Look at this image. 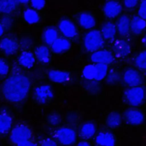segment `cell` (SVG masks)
Instances as JSON below:
<instances>
[{
	"mask_svg": "<svg viewBox=\"0 0 146 146\" xmlns=\"http://www.w3.org/2000/svg\"><path fill=\"white\" fill-rule=\"evenodd\" d=\"M12 125L11 116L5 113H0V135L6 133Z\"/></svg>",
	"mask_w": 146,
	"mask_h": 146,
	"instance_id": "cell-25",
	"label": "cell"
},
{
	"mask_svg": "<svg viewBox=\"0 0 146 146\" xmlns=\"http://www.w3.org/2000/svg\"><path fill=\"white\" fill-rule=\"evenodd\" d=\"M31 87L30 78L22 73L14 74L3 82L2 91L5 98L12 103H18L27 96Z\"/></svg>",
	"mask_w": 146,
	"mask_h": 146,
	"instance_id": "cell-1",
	"label": "cell"
},
{
	"mask_svg": "<svg viewBox=\"0 0 146 146\" xmlns=\"http://www.w3.org/2000/svg\"><path fill=\"white\" fill-rule=\"evenodd\" d=\"M91 59L95 63L108 64L111 63L114 59L111 52L108 50H98L94 52L91 56Z\"/></svg>",
	"mask_w": 146,
	"mask_h": 146,
	"instance_id": "cell-10",
	"label": "cell"
},
{
	"mask_svg": "<svg viewBox=\"0 0 146 146\" xmlns=\"http://www.w3.org/2000/svg\"><path fill=\"white\" fill-rule=\"evenodd\" d=\"M40 146H58L57 143L55 140L51 139H44L41 144Z\"/></svg>",
	"mask_w": 146,
	"mask_h": 146,
	"instance_id": "cell-40",
	"label": "cell"
},
{
	"mask_svg": "<svg viewBox=\"0 0 146 146\" xmlns=\"http://www.w3.org/2000/svg\"><path fill=\"white\" fill-rule=\"evenodd\" d=\"M107 82L110 84H114L117 83L120 79V75L117 72L111 71L106 75Z\"/></svg>",
	"mask_w": 146,
	"mask_h": 146,
	"instance_id": "cell-34",
	"label": "cell"
},
{
	"mask_svg": "<svg viewBox=\"0 0 146 146\" xmlns=\"http://www.w3.org/2000/svg\"><path fill=\"white\" fill-rule=\"evenodd\" d=\"M101 33L104 39H111L113 38L116 33V25L112 22H106L102 26Z\"/></svg>",
	"mask_w": 146,
	"mask_h": 146,
	"instance_id": "cell-23",
	"label": "cell"
},
{
	"mask_svg": "<svg viewBox=\"0 0 146 146\" xmlns=\"http://www.w3.org/2000/svg\"><path fill=\"white\" fill-rule=\"evenodd\" d=\"M124 98L127 104L132 107L140 106L144 101L145 91L141 86L129 87L124 93Z\"/></svg>",
	"mask_w": 146,
	"mask_h": 146,
	"instance_id": "cell-3",
	"label": "cell"
},
{
	"mask_svg": "<svg viewBox=\"0 0 146 146\" xmlns=\"http://www.w3.org/2000/svg\"><path fill=\"white\" fill-rule=\"evenodd\" d=\"M139 0H124V5L127 9L135 7L139 3Z\"/></svg>",
	"mask_w": 146,
	"mask_h": 146,
	"instance_id": "cell-39",
	"label": "cell"
},
{
	"mask_svg": "<svg viewBox=\"0 0 146 146\" xmlns=\"http://www.w3.org/2000/svg\"><path fill=\"white\" fill-rule=\"evenodd\" d=\"M104 38L100 31L94 30L88 32L84 38V46L88 52H95L104 46Z\"/></svg>",
	"mask_w": 146,
	"mask_h": 146,
	"instance_id": "cell-2",
	"label": "cell"
},
{
	"mask_svg": "<svg viewBox=\"0 0 146 146\" xmlns=\"http://www.w3.org/2000/svg\"><path fill=\"white\" fill-rule=\"evenodd\" d=\"M80 26L84 29H90L95 26V20L94 15L88 12L80 14L79 18Z\"/></svg>",
	"mask_w": 146,
	"mask_h": 146,
	"instance_id": "cell-21",
	"label": "cell"
},
{
	"mask_svg": "<svg viewBox=\"0 0 146 146\" xmlns=\"http://www.w3.org/2000/svg\"><path fill=\"white\" fill-rule=\"evenodd\" d=\"M54 135L57 140L64 145H72L75 143L76 139L75 131L69 127H61L57 129Z\"/></svg>",
	"mask_w": 146,
	"mask_h": 146,
	"instance_id": "cell-5",
	"label": "cell"
},
{
	"mask_svg": "<svg viewBox=\"0 0 146 146\" xmlns=\"http://www.w3.org/2000/svg\"><path fill=\"white\" fill-rule=\"evenodd\" d=\"M121 123V117L120 113L116 111L110 112L107 116L106 124L110 128H116Z\"/></svg>",
	"mask_w": 146,
	"mask_h": 146,
	"instance_id": "cell-26",
	"label": "cell"
},
{
	"mask_svg": "<svg viewBox=\"0 0 146 146\" xmlns=\"http://www.w3.org/2000/svg\"><path fill=\"white\" fill-rule=\"evenodd\" d=\"M19 47L18 42L11 38L5 37L0 40V49L7 55L15 54Z\"/></svg>",
	"mask_w": 146,
	"mask_h": 146,
	"instance_id": "cell-11",
	"label": "cell"
},
{
	"mask_svg": "<svg viewBox=\"0 0 146 146\" xmlns=\"http://www.w3.org/2000/svg\"><path fill=\"white\" fill-rule=\"evenodd\" d=\"M70 47V42L64 38H58L51 44V48L52 51L57 54L64 52L69 50Z\"/></svg>",
	"mask_w": 146,
	"mask_h": 146,
	"instance_id": "cell-17",
	"label": "cell"
},
{
	"mask_svg": "<svg viewBox=\"0 0 146 146\" xmlns=\"http://www.w3.org/2000/svg\"><path fill=\"white\" fill-rule=\"evenodd\" d=\"M138 15L146 19V0H141L138 10Z\"/></svg>",
	"mask_w": 146,
	"mask_h": 146,
	"instance_id": "cell-36",
	"label": "cell"
},
{
	"mask_svg": "<svg viewBox=\"0 0 146 146\" xmlns=\"http://www.w3.org/2000/svg\"><path fill=\"white\" fill-rule=\"evenodd\" d=\"M142 43H143V44L146 47V34L144 35L143 39H142Z\"/></svg>",
	"mask_w": 146,
	"mask_h": 146,
	"instance_id": "cell-44",
	"label": "cell"
},
{
	"mask_svg": "<svg viewBox=\"0 0 146 146\" xmlns=\"http://www.w3.org/2000/svg\"><path fill=\"white\" fill-rule=\"evenodd\" d=\"M131 31L136 35H139L146 28V21L139 15H134L131 19Z\"/></svg>",
	"mask_w": 146,
	"mask_h": 146,
	"instance_id": "cell-18",
	"label": "cell"
},
{
	"mask_svg": "<svg viewBox=\"0 0 146 146\" xmlns=\"http://www.w3.org/2000/svg\"><path fill=\"white\" fill-rule=\"evenodd\" d=\"M17 146H37L36 144L30 140H26L17 144Z\"/></svg>",
	"mask_w": 146,
	"mask_h": 146,
	"instance_id": "cell-41",
	"label": "cell"
},
{
	"mask_svg": "<svg viewBox=\"0 0 146 146\" xmlns=\"http://www.w3.org/2000/svg\"><path fill=\"white\" fill-rule=\"evenodd\" d=\"M95 146H114L115 138L113 133L110 132H100L95 140Z\"/></svg>",
	"mask_w": 146,
	"mask_h": 146,
	"instance_id": "cell-13",
	"label": "cell"
},
{
	"mask_svg": "<svg viewBox=\"0 0 146 146\" xmlns=\"http://www.w3.org/2000/svg\"><path fill=\"white\" fill-rule=\"evenodd\" d=\"M94 64V80L100 81L103 79L107 74V65L101 63Z\"/></svg>",
	"mask_w": 146,
	"mask_h": 146,
	"instance_id": "cell-27",
	"label": "cell"
},
{
	"mask_svg": "<svg viewBox=\"0 0 146 146\" xmlns=\"http://www.w3.org/2000/svg\"><path fill=\"white\" fill-rule=\"evenodd\" d=\"M83 77L88 80H94V64H88L84 67L83 72Z\"/></svg>",
	"mask_w": 146,
	"mask_h": 146,
	"instance_id": "cell-31",
	"label": "cell"
},
{
	"mask_svg": "<svg viewBox=\"0 0 146 146\" xmlns=\"http://www.w3.org/2000/svg\"><path fill=\"white\" fill-rule=\"evenodd\" d=\"M23 18L26 22L30 24L37 23L40 19L39 15L36 11L31 9H26L24 11Z\"/></svg>",
	"mask_w": 146,
	"mask_h": 146,
	"instance_id": "cell-29",
	"label": "cell"
},
{
	"mask_svg": "<svg viewBox=\"0 0 146 146\" xmlns=\"http://www.w3.org/2000/svg\"><path fill=\"white\" fill-rule=\"evenodd\" d=\"M77 146H91V145L86 141H81L78 143Z\"/></svg>",
	"mask_w": 146,
	"mask_h": 146,
	"instance_id": "cell-42",
	"label": "cell"
},
{
	"mask_svg": "<svg viewBox=\"0 0 146 146\" xmlns=\"http://www.w3.org/2000/svg\"><path fill=\"white\" fill-rule=\"evenodd\" d=\"M125 121L131 125L141 124L144 119L143 112L137 109L131 108L126 110L124 113Z\"/></svg>",
	"mask_w": 146,
	"mask_h": 146,
	"instance_id": "cell-8",
	"label": "cell"
},
{
	"mask_svg": "<svg viewBox=\"0 0 146 146\" xmlns=\"http://www.w3.org/2000/svg\"><path fill=\"white\" fill-rule=\"evenodd\" d=\"M9 66L3 59L0 58V76H5L9 73Z\"/></svg>",
	"mask_w": 146,
	"mask_h": 146,
	"instance_id": "cell-35",
	"label": "cell"
},
{
	"mask_svg": "<svg viewBox=\"0 0 146 146\" xmlns=\"http://www.w3.org/2000/svg\"><path fill=\"white\" fill-rule=\"evenodd\" d=\"M35 55L37 59L42 63H48L50 59V50L44 45L38 46L35 48Z\"/></svg>",
	"mask_w": 146,
	"mask_h": 146,
	"instance_id": "cell-22",
	"label": "cell"
},
{
	"mask_svg": "<svg viewBox=\"0 0 146 146\" xmlns=\"http://www.w3.org/2000/svg\"><path fill=\"white\" fill-rule=\"evenodd\" d=\"M4 30H5V29L0 22V36H1L3 35V34L4 33Z\"/></svg>",
	"mask_w": 146,
	"mask_h": 146,
	"instance_id": "cell-43",
	"label": "cell"
},
{
	"mask_svg": "<svg viewBox=\"0 0 146 146\" xmlns=\"http://www.w3.org/2000/svg\"><path fill=\"white\" fill-rule=\"evenodd\" d=\"M18 2H19L21 3H27L30 0H17Z\"/></svg>",
	"mask_w": 146,
	"mask_h": 146,
	"instance_id": "cell-45",
	"label": "cell"
},
{
	"mask_svg": "<svg viewBox=\"0 0 146 146\" xmlns=\"http://www.w3.org/2000/svg\"><path fill=\"white\" fill-rule=\"evenodd\" d=\"M48 76L49 79L54 82L63 83L70 80L71 75L67 71L51 70L48 71Z\"/></svg>",
	"mask_w": 146,
	"mask_h": 146,
	"instance_id": "cell-16",
	"label": "cell"
},
{
	"mask_svg": "<svg viewBox=\"0 0 146 146\" xmlns=\"http://www.w3.org/2000/svg\"><path fill=\"white\" fill-rule=\"evenodd\" d=\"M32 7L36 10H42L46 5L45 0H31Z\"/></svg>",
	"mask_w": 146,
	"mask_h": 146,
	"instance_id": "cell-37",
	"label": "cell"
},
{
	"mask_svg": "<svg viewBox=\"0 0 146 146\" xmlns=\"http://www.w3.org/2000/svg\"><path fill=\"white\" fill-rule=\"evenodd\" d=\"M35 59L34 54L27 51H24L21 52L18 58L19 64L23 67L30 68L34 66Z\"/></svg>",
	"mask_w": 146,
	"mask_h": 146,
	"instance_id": "cell-19",
	"label": "cell"
},
{
	"mask_svg": "<svg viewBox=\"0 0 146 146\" xmlns=\"http://www.w3.org/2000/svg\"><path fill=\"white\" fill-rule=\"evenodd\" d=\"M53 91L49 85L43 84L35 88L34 97L39 103L44 104L50 101L53 98Z\"/></svg>",
	"mask_w": 146,
	"mask_h": 146,
	"instance_id": "cell-7",
	"label": "cell"
},
{
	"mask_svg": "<svg viewBox=\"0 0 146 146\" xmlns=\"http://www.w3.org/2000/svg\"><path fill=\"white\" fill-rule=\"evenodd\" d=\"M17 0H0V13L8 14L13 12L17 7Z\"/></svg>",
	"mask_w": 146,
	"mask_h": 146,
	"instance_id": "cell-24",
	"label": "cell"
},
{
	"mask_svg": "<svg viewBox=\"0 0 146 146\" xmlns=\"http://www.w3.org/2000/svg\"><path fill=\"white\" fill-rule=\"evenodd\" d=\"M113 51L118 57H125L131 52L130 44L124 40H117L113 46Z\"/></svg>",
	"mask_w": 146,
	"mask_h": 146,
	"instance_id": "cell-15",
	"label": "cell"
},
{
	"mask_svg": "<svg viewBox=\"0 0 146 146\" xmlns=\"http://www.w3.org/2000/svg\"><path fill=\"white\" fill-rule=\"evenodd\" d=\"M135 64L140 70L146 71V51L140 52L136 56Z\"/></svg>",
	"mask_w": 146,
	"mask_h": 146,
	"instance_id": "cell-30",
	"label": "cell"
},
{
	"mask_svg": "<svg viewBox=\"0 0 146 146\" xmlns=\"http://www.w3.org/2000/svg\"><path fill=\"white\" fill-rule=\"evenodd\" d=\"M47 120L50 125L56 126L61 122V117L58 113H52L48 116Z\"/></svg>",
	"mask_w": 146,
	"mask_h": 146,
	"instance_id": "cell-33",
	"label": "cell"
},
{
	"mask_svg": "<svg viewBox=\"0 0 146 146\" xmlns=\"http://www.w3.org/2000/svg\"><path fill=\"white\" fill-rule=\"evenodd\" d=\"M57 30L53 27H48L43 32V39L44 42L48 45H51L58 37Z\"/></svg>",
	"mask_w": 146,
	"mask_h": 146,
	"instance_id": "cell-28",
	"label": "cell"
},
{
	"mask_svg": "<svg viewBox=\"0 0 146 146\" xmlns=\"http://www.w3.org/2000/svg\"><path fill=\"white\" fill-rule=\"evenodd\" d=\"M131 19L127 15H121L116 23V31L120 36H127L131 31Z\"/></svg>",
	"mask_w": 146,
	"mask_h": 146,
	"instance_id": "cell-14",
	"label": "cell"
},
{
	"mask_svg": "<svg viewBox=\"0 0 146 146\" xmlns=\"http://www.w3.org/2000/svg\"><path fill=\"white\" fill-rule=\"evenodd\" d=\"M32 132L30 128L24 124L16 125L11 131L10 139L12 143L18 144L19 143L30 140Z\"/></svg>",
	"mask_w": 146,
	"mask_h": 146,
	"instance_id": "cell-4",
	"label": "cell"
},
{
	"mask_svg": "<svg viewBox=\"0 0 146 146\" xmlns=\"http://www.w3.org/2000/svg\"><path fill=\"white\" fill-rule=\"evenodd\" d=\"M96 132V126L93 122L88 121L84 123L80 129L79 132L80 136L84 139L87 140L92 138L95 135Z\"/></svg>",
	"mask_w": 146,
	"mask_h": 146,
	"instance_id": "cell-20",
	"label": "cell"
},
{
	"mask_svg": "<svg viewBox=\"0 0 146 146\" xmlns=\"http://www.w3.org/2000/svg\"><path fill=\"white\" fill-rule=\"evenodd\" d=\"M121 10V5L118 1L109 0L104 5L103 13L106 17L112 19L117 17L120 14Z\"/></svg>",
	"mask_w": 146,
	"mask_h": 146,
	"instance_id": "cell-9",
	"label": "cell"
},
{
	"mask_svg": "<svg viewBox=\"0 0 146 146\" xmlns=\"http://www.w3.org/2000/svg\"><path fill=\"white\" fill-rule=\"evenodd\" d=\"M14 19L13 17L10 15L3 16L1 20V23L4 29H9L14 25Z\"/></svg>",
	"mask_w": 146,
	"mask_h": 146,
	"instance_id": "cell-32",
	"label": "cell"
},
{
	"mask_svg": "<svg viewBox=\"0 0 146 146\" xmlns=\"http://www.w3.org/2000/svg\"><path fill=\"white\" fill-rule=\"evenodd\" d=\"M124 83L130 87L140 86L143 81V78L140 72L133 68L127 70L123 75Z\"/></svg>",
	"mask_w": 146,
	"mask_h": 146,
	"instance_id": "cell-6",
	"label": "cell"
},
{
	"mask_svg": "<svg viewBox=\"0 0 146 146\" xmlns=\"http://www.w3.org/2000/svg\"><path fill=\"white\" fill-rule=\"evenodd\" d=\"M32 40L29 38H23L21 40L20 46L23 48H28L31 45Z\"/></svg>",
	"mask_w": 146,
	"mask_h": 146,
	"instance_id": "cell-38",
	"label": "cell"
},
{
	"mask_svg": "<svg viewBox=\"0 0 146 146\" xmlns=\"http://www.w3.org/2000/svg\"><path fill=\"white\" fill-rule=\"evenodd\" d=\"M59 29L62 34L66 38H72L77 34V30L74 23L68 19H62L59 23Z\"/></svg>",
	"mask_w": 146,
	"mask_h": 146,
	"instance_id": "cell-12",
	"label": "cell"
}]
</instances>
